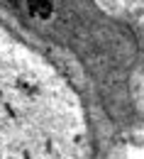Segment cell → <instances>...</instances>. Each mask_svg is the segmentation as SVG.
I'll use <instances>...</instances> for the list:
<instances>
[{
    "label": "cell",
    "mask_w": 144,
    "mask_h": 159,
    "mask_svg": "<svg viewBox=\"0 0 144 159\" xmlns=\"http://www.w3.org/2000/svg\"><path fill=\"white\" fill-rule=\"evenodd\" d=\"M0 159H68L56 144L34 130L20 103H7L0 93Z\"/></svg>",
    "instance_id": "cell-1"
}]
</instances>
